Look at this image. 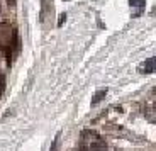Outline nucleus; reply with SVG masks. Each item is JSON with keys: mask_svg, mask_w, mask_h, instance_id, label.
Wrapping results in <instances>:
<instances>
[{"mask_svg": "<svg viewBox=\"0 0 156 151\" xmlns=\"http://www.w3.org/2000/svg\"><path fill=\"white\" fill-rule=\"evenodd\" d=\"M16 41H17L16 29L10 24L2 22L0 24V49L10 51L14 48V44H16Z\"/></svg>", "mask_w": 156, "mask_h": 151, "instance_id": "nucleus-2", "label": "nucleus"}, {"mask_svg": "<svg viewBox=\"0 0 156 151\" xmlns=\"http://www.w3.org/2000/svg\"><path fill=\"white\" fill-rule=\"evenodd\" d=\"M129 5L131 7H141L143 5V0H129Z\"/></svg>", "mask_w": 156, "mask_h": 151, "instance_id": "nucleus-6", "label": "nucleus"}, {"mask_svg": "<svg viewBox=\"0 0 156 151\" xmlns=\"http://www.w3.org/2000/svg\"><path fill=\"white\" fill-rule=\"evenodd\" d=\"M143 114H144V117L149 122L156 124V105H153V104L144 105V107H143Z\"/></svg>", "mask_w": 156, "mask_h": 151, "instance_id": "nucleus-4", "label": "nucleus"}, {"mask_svg": "<svg viewBox=\"0 0 156 151\" xmlns=\"http://www.w3.org/2000/svg\"><path fill=\"white\" fill-rule=\"evenodd\" d=\"M0 12H2V5H0Z\"/></svg>", "mask_w": 156, "mask_h": 151, "instance_id": "nucleus-8", "label": "nucleus"}, {"mask_svg": "<svg viewBox=\"0 0 156 151\" xmlns=\"http://www.w3.org/2000/svg\"><path fill=\"white\" fill-rule=\"evenodd\" d=\"M80 151H107V144L97 131H87L80 136Z\"/></svg>", "mask_w": 156, "mask_h": 151, "instance_id": "nucleus-1", "label": "nucleus"}, {"mask_svg": "<svg viewBox=\"0 0 156 151\" xmlns=\"http://www.w3.org/2000/svg\"><path fill=\"white\" fill-rule=\"evenodd\" d=\"M105 93H107V90H98V92L94 95V99H92V104H94V105H95V104H98V102H100L102 99L105 97Z\"/></svg>", "mask_w": 156, "mask_h": 151, "instance_id": "nucleus-5", "label": "nucleus"}, {"mask_svg": "<svg viewBox=\"0 0 156 151\" xmlns=\"http://www.w3.org/2000/svg\"><path fill=\"white\" fill-rule=\"evenodd\" d=\"M153 14H156V5H154V9H153Z\"/></svg>", "mask_w": 156, "mask_h": 151, "instance_id": "nucleus-7", "label": "nucleus"}, {"mask_svg": "<svg viewBox=\"0 0 156 151\" xmlns=\"http://www.w3.org/2000/svg\"><path fill=\"white\" fill-rule=\"evenodd\" d=\"M139 71L141 73H153V71H156V54L151 56L149 59H146V61L139 66Z\"/></svg>", "mask_w": 156, "mask_h": 151, "instance_id": "nucleus-3", "label": "nucleus"}]
</instances>
